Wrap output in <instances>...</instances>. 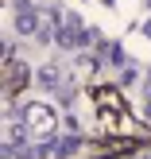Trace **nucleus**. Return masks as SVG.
<instances>
[{
  "instance_id": "nucleus-1",
  "label": "nucleus",
  "mask_w": 151,
  "mask_h": 159,
  "mask_svg": "<svg viewBox=\"0 0 151 159\" xmlns=\"http://www.w3.org/2000/svg\"><path fill=\"white\" fill-rule=\"evenodd\" d=\"M16 31H20L23 39L27 35H39V12H35V4L31 0H16Z\"/></svg>"
},
{
  "instance_id": "nucleus-2",
  "label": "nucleus",
  "mask_w": 151,
  "mask_h": 159,
  "mask_svg": "<svg viewBox=\"0 0 151 159\" xmlns=\"http://www.w3.org/2000/svg\"><path fill=\"white\" fill-rule=\"evenodd\" d=\"M39 82H43L47 89H54V85L62 82V70H58V66H54V62H51V66H43V70H39Z\"/></svg>"
},
{
  "instance_id": "nucleus-3",
  "label": "nucleus",
  "mask_w": 151,
  "mask_h": 159,
  "mask_svg": "<svg viewBox=\"0 0 151 159\" xmlns=\"http://www.w3.org/2000/svg\"><path fill=\"white\" fill-rule=\"evenodd\" d=\"M144 35H147V39H151V20H147V31H144Z\"/></svg>"
},
{
  "instance_id": "nucleus-4",
  "label": "nucleus",
  "mask_w": 151,
  "mask_h": 159,
  "mask_svg": "<svg viewBox=\"0 0 151 159\" xmlns=\"http://www.w3.org/2000/svg\"><path fill=\"white\" fill-rule=\"evenodd\" d=\"M147 113H151V89H147Z\"/></svg>"
}]
</instances>
